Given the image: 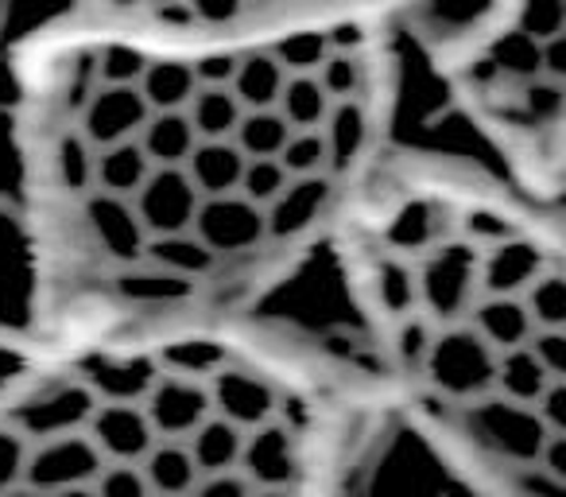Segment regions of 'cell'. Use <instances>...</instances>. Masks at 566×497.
<instances>
[{
  "label": "cell",
  "mask_w": 566,
  "mask_h": 497,
  "mask_svg": "<svg viewBox=\"0 0 566 497\" xmlns=\"http://www.w3.org/2000/svg\"><path fill=\"white\" fill-rule=\"evenodd\" d=\"M331 105L334 97L318 86L315 74H287L275 110L283 113V121L292 128H323V121L331 117Z\"/></svg>",
  "instance_id": "29"
},
{
  "label": "cell",
  "mask_w": 566,
  "mask_h": 497,
  "mask_svg": "<svg viewBox=\"0 0 566 497\" xmlns=\"http://www.w3.org/2000/svg\"><path fill=\"white\" fill-rule=\"evenodd\" d=\"M136 86L148 97L151 110H187L190 94L198 90L195 63H187V59H148Z\"/></svg>",
  "instance_id": "25"
},
{
  "label": "cell",
  "mask_w": 566,
  "mask_h": 497,
  "mask_svg": "<svg viewBox=\"0 0 566 497\" xmlns=\"http://www.w3.org/2000/svg\"><path fill=\"white\" fill-rule=\"evenodd\" d=\"M470 432L478 435L485 447H493L496 455L520 458V463H535L539 447L547 439V424L539 420V412L532 404L516 401H481L470 408Z\"/></svg>",
  "instance_id": "5"
},
{
  "label": "cell",
  "mask_w": 566,
  "mask_h": 497,
  "mask_svg": "<svg viewBox=\"0 0 566 497\" xmlns=\"http://www.w3.org/2000/svg\"><path fill=\"white\" fill-rule=\"evenodd\" d=\"M159 365L171 373H187V377H210L218 365H226V350L218 342H206V339H187V342H175L167 346L164 354H156Z\"/></svg>",
  "instance_id": "33"
},
{
  "label": "cell",
  "mask_w": 566,
  "mask_h": 497,
  "mask_svg": "<svg viewBox=\"0 0 566 497\" xmlns=\"http://www.w3.org/2000/svg\"><path fill=\"white\" fill-rule=\"evenodd\" d=\"M478 265L481 249L473 241L434 245V253L416 272V292L434 319L454 323L470 311V303L478 300Z\"/></svg>",
  "instance_id": "2"
},
{
  "label": "cell",
  "mask_w": 566,
  "mask_h": 497,
  "mask_svg": "<svg viewBox=\"0 0 566 497\" xmlns=\"http://www.w3.org/2000/svg\"><path fill=\"white\" fill-rule=\"evenodd\" d=\"M287 136H292V125L283 121V113L275 110V105H268V110H244L241 121H237V128H233V144L249 159L280 156V148L287 144Z\"/></svg>",
  "instance_id": "30"
},
{
  "label": "cell",
  "mask_w": 566,
  "mask_h": 497,
  "mask_svg": "<svg viewBox=\"0 0 566 497\" xmlns=\"http://www.w3.org/2000/svg\"><path fill=\"white\" fill-rule=\"evenodd\" d=\"M493 63L520 79H539L543 74V43L527 32H509L493 43Z\"/></svg>",
  "instance_id": "37"
},
{
  "label": "cell",
  "mask_w": 566,
  "mask_h": 497,
  "mask_svg": "<svg viewBox=\"0 0 566 497\" xmlns=\"http://www.w3.org/2000/svg\"><path fill=\"white\" fill-rule=\"evenodd\" d=\"M159 373V358H102L94 362L86 385L97 393V401H144Z\"/></svg>",
  "instance_id": "18"
},
{
  "label": "cell",
  "mask_w": 566,
  "mask_h": 497,
  "mask_svg": "<svg viewBox=\"0 0 566 497\" xmlns=\"http://www.w3.org/2000/svg\"><path fill=\"white\" fill-rule=\"evenodd\" d=\"M90 494L102 497H144L151 494L148 478H144L140 463H117V458H105L97 466V474L90 478Z\"/></svg>",
  "instance_id": "40"
},
{
  "label": "cell",
  "mask_w": 566,
  "mask_h": 497,
  "mask_svg": "<svg viewBox=\"0 0 566 497\" xmlns=\"http://www.w3.org/2000/svg\"><path fill=\"white\" fill-rule=\"evenodd\" d=\"M543 269H547V261L539 249L524 237L509 234L489 245V257H481L478 296H520Z\"/></svg>",
  "instance_id": "13"
},
{
  "label": "cell",
  "mask_w": 566,
  "mask_h": 497,
  "mask_svg": "<svg viewBox=\"0 0 566 497\" xmlns=\"http://www.w3.org/2000/svg\"><path fill=\"white\" fill-rule=\"evenodd\" d=\"M470 327L501 354L520 342H527V334L535 331L532 315H527L520 296H478L470 303Z\"/></svg>",
  "instance_id": "17"
},
{
  "label": "cell",
  "mask_w": 566,
  "mask_h": 497,
  "mask_svg": "<svg viewBox=\"0 0 566 497\" xmlns=\"http://www.w3.org/2000/svg\"><path fill=\"white\" fill-rule=\"evenodd\" d=\"M198 190L190 183V175L179 167H151L148 179L133 190V210L140 218L144 234H179L190 229L198 206Z\"/></svg>",
  "instance_id": "9"
},
{
  "label": "cell",
  "mask_w": 566,
  "mask_h": 497,
  "mask_svg": "<svg viewBox=\"0 0 566 497\" xmlns=\"http://www.w3.org/2000/svg\"><path fill=\"white\" fill-rule=\"evenodd\" d=\"M156 20L167 28H190L198 24L195 9H190V0H156Z\"/></svg>",
  "instance_id": "51"
},
{
  "label": "cell",
  "mask_w": 566,
  "mask_h": 497,
  "mask_svg": "<svg viewBox=\"0 0 566 497\" xmlns=\"http://www.w3.org/2000/svg\"><path fill=\"white\" fill-rule=\"evenodd\" d=\"M244 152L233 144V136H221V141H195L190 156L182 159V172L190 175L198 195H229L237 190L244 172Z\"/></svg>",
  "instance_id": "16"
},
{
  "label": "cell",
  "mask_w": 566,
  "mask_h": 497,
  "mask_svg": "<svg viewBox=\"0 0 566 497\" xmlns=\"http://www.w3.org/2000/svg\"><path fill=\"white\" fill-rule=\"evenodd\" d=\"M148 117H151V105H148V97L140 94L136 82H97V90L78 110L82 136H86L94 148L128 141V136L140 133V125Z\"/></svg>",
  "instance_id": "7"
},
{
  "label": "cell",
  "mask_w": 566,
  "mask_h": 497,
  "mask_svg": "<svg viewBox=\"0 0 566 497\" xmlns=\"http://www.w3.org/2000/svg\"><path fill=\"white\" fill-rule=\"evenodd\" d=\"M256 482H252V474L244 470L241 463L237 466H226V470H210V474H198L195 478V489L190 494H226V497H241V494H256Z\"/></svg>",
  "instance_id": "43"
},
{
  "label": "cell",
  "mask_w": 566,
  "mask_h": 497,
  "mask_svg": "<svg viewBox=\"0 0 566 497\" xmlns=\"http://www.w3.org/2000/svg\"><path fill=\"white\" fill-rule=\"evenodd\" d=\"M94 408H97V393L86 381H63V385L43 389L40 396L20 404V408L12 412V427H17L28 443L51 439V435L86 427Z\"/></svg>",
  "instance_id": "8"
},
{
  "label": "cell",
  "mask_w": 566,
  "mask_h": 497,
  "mask_svg": "<svg viewBox=\"0 0 566 497\" xmlns=\"http://www.w3.org/2000/svg\"><path fill=\"white\" fill-rule=\"evenodd\" d=\"M190 229H195V237L210 249L213 257L249 253V249H256V245L268 237L264 206L244 198L241 190L198 198Z\"/></svg>",
  "instance_id": "4"
},
{
  "label": "cell",
  "mask_w": 566,
  "mask_h": 497,
  "mask_svg": "<svg viewBox=\"0 0 566 497\" xmlns=\"http://www.w3.org/2000/svg\"><path fill=\"white\" fill-rule=\"evenodd\" d=\"M287 82V71L275 59L272 48L249 51V55H237V71H233V94L241 97L244 110H268V105L280 102V90Z\"/></svg>",
  "instance_id": "20"
},
{
  "label": "cell",
  "mask_w": 566,
  "mask_h": 497,
  "mask_svg": "<svg viewBox=\"0 0 566 497\" xmlns=\"http://www.w3.org/2000/svg\"><path fill=\"white\" fill-rule=\"evenodd\" d=\"M275 59L287 74H315L318 63L331 55V32H295L275 43Z\"/></svg>",
  "instance_id": "34"
},
{
  "label": "cell",
  "mask_w": 566,
  "mask_h": 497,
  "mask_svg": "<svg viewBox=\"0 0 566 497\" xmlns=\"http://www.w3.org/2000/svg\"><path fill=\"white\" fill-rule=\"evenodd\" d=\"M102 463L105 455L82 427L78 432L51 435V439H35L28 443V458H24V470H20L17 489H43V494L90 489V478H94Z\"/></svg>",
  "instance_id": "3"
},
{
  "label": "cell",
  "mask_w": 566,
  "mask_h": 497,
  "mask_svg": "<svg viewBox=\"0 0 566 497\" xmlns=\"http://www.w3.org/2000/svg\"><path fill=\"white\" fill-rule=\"evenodd\" d=\"M151 159L144 156L140 141L128 136V141H117V144H105L97 148V159H94V187L97 190H109V195H128L148 179L151 172Z\"/></svg>",
  "instance_id": "21"
},
{
  "label": "cell",
  "mask_w": 566,
  "mask_h": 497,
  "mask_svg": "<svg viewBox=\"0 0 566 497\" xmlns=\"http://www.w3.org/2000/svg\"><path fill=\"white\" fill-rule=\"evenodd\" d=\"M392 241L400 249H419V245L434 241V218H427V206H408V210L396 218Z\"/></svg>",
  "instance_id": "47"
},
{
  "label": "cell",
  "mask_w": 566,
  "mask_h": 497,
  "mask_svg": "<svg viewBox=\"0 0 566 497\" xmlns=\"http://www.w3.org/2000/svg\"><path fill=\"white\" fill-rule=\"evenodd\" d=\"M140 470L151 494H190L198 478L187 439H156L148 455L140 458Z\"/></svg>",
  "instance_id": "24"
},
{
  "label": "cell",
  "mask_w": 566,
  "mask_h": 497,
  "mask_svg": "<svg viewBox=\"0 0 566 497\" xmlns=\"http://www.w3.org/2000/svg\"><path fill=\"white\" fill-rule=\"evenodd\" d=\"M555 377V373L543 370V362L532 354V346L527 342H520V346L512 350H501L496 354V373H493V389H501L509 401L516 404H535V396L547 389V381Z\"/></svg>",
  "instance_id": "26"
},
{
  "label": "cell",
  "mask_w": 566,
  "mask_h": 497,
  "mask_svg": "<svg viewBox=\"0 0 566 497\" xmlns=\"http://www.w3.org/2000/svg\"><path fill=\"white\" fill-rule=\"evenodd\" d=\"M190 9L202 24H233L241 17L244 0H190Z\"/></svg>",
  "instance_id": "49"
},
{
  "label": "cell",
  "mask_w": 566,
  "mask_h": 497,
  "mask_svg": "<svg viewBox=\"0 0 566 497\" xmlns=\"http://www.w3.org/2000/svg\"><path fill=\"white\" fill-rule=\"evenodd\" d=\"M144 412H148L156 439H187L213 412L210 385L202 377H187V373H159L156 385L144 396Z\"/></svg>",
  "instance_id": "6"
},
{
  "label": "cell",
  "mask_w": 566,
  "mask_h": 497,
  "mask_svg": "<svg viewBox=\"0 0 566 497\" xmlns=\"http://www.w3.org/2000/svg\"><path fill=\"white\" fill-rule=\"evenodd\" d=\"M520 32H527L532 40H551L563 35V0H527L524 17H520Z\"/></svg>",
  "instance_id": "44"
},
{
  "label": "cell",
  "mask_w": 566,
  "mask_h": 497,
  "mask_svg": "<svg viewBox=\"0 0 566 497\" xmlns=\"http://www.w3.org/2000/svg\"><path fill=\"white\" fill-rule=\"evenodd\" d=\"M241 443H244V427H237L233 420H226L221 412H210V416L187 435V447H190V458H195L198 474L237 466Z\"/></svg>",
  "instance_id": "23"
},
{
  "label": "cell",
  "mask_w": 566,
  "mask_h": 497,
  "mask_svg": "<svg viewBox=\"0 0 566 497\" xmlns=\"http://www.w3.org/2000/svg\"><path fill=\"white\" fill-rule=\"evenodd\" d=\"M28 458V439L17 427H0V494L20 486V470Z\"/></svg>",
  "instance_id": "45"
},
{
  "label": "cell",
  "mask_w": 566,
  "mask_h": 497,
  "mask_svg": "<svg viewBox=\"0 0 566 497\" xmlns=\"http://www.w3.org/2000/svg\"><path fill=\"white\" fill-rule=\"evenodd\" d=\"M527 315L535 327H563L566 323V280L558 269H543L532 284L520 292Z\"/></svg>",
  "instance_id": "31"
},
{
  "label": "cell",
  "mask_w": 566,
  "mask_h": 497,
  "mask_svg": "<svg viewBox=\"0 0 566 497\" xmlns=\"http://www.w3.org/2000/svg\"><path fill=\"white\" fill-rule=\"evenodd\" d=\"M423 365L447 396L473 401V396H485L493 389L496 350L470 323H454L447 331L431 334L423 350Z\"/></svg>",
  "instance_id": "1"
},
{
  "label": "cell",
  "mask_w": 566,
  "mask_h": 497,
  "mask_svg": "<svg viewBox=\"0 0 566 497\" xmlns=\"http://www.w3.org/2000/svg\"><path fill=\"white\" fill-rule=\"evenodd\" d=\"M315 79H318V86L334 97V102H342V97H357L361 94V82H365L361 59L346 48H331V55L318 63Z\"/></svg>",
  "instance_id": "36"
},
{
  "label": "cell",
  "mask_w": 566,
  "mask_h": 497,
  "mask_svg": "<svg viewBox=\"0 0 566 497\" xmlns=\"http://www.w3.org/2000/svg\"><path fill=\"white\" fill-rule=\"evenodd\" d=\"M86 214L90 226H94V237L105 253L120 265H136L144 261V234L140 218L133 210V198L128 195H109V190H86Z\"/></svg>",
  "instance_id": "11"
},
{
  "label": "cell",
  "mask_w": 566,
  "mask_h": 497,
  "mask_svg": "<svg viewBox=\"0 0 566 497\" xmlns=\"http://www.w3.org/2000/svg\"><path fill=\"white\" fill-rule=\"evenodd\" d=\"M244 105L233 94V86H198L187 102V117L195 125L198 141H221L233 136L237 121H241Z\"/></svg>",
  "instance_id": "27"
},
{
  "label": "cell",
  "mask_w": 566,
  "mask_h": 497,
  "mask_svg": "<svg viewBox=\"0 0 566 497\" xmlns=\"http://www.w3.org/2000/svg\"><path fill=\"white\" fill-rule=\"evenodd\" d=\"M287 179H292V175H287V167H283L280 159H275V156H256V159H244V172H241L237 190H241L244 198H252L256 206H268L275 195H280Z\"/></svg>",
  "instance_id": "39"
},
{
  "label": "cell",
  "mask_w": 566,
  "mask_h": 497,
  "mask_svg": "<svg viewBox=\"0 0 566 497\" xmlns=\"http://www.w3.org/2000/svg\"><path fill=\"white\" fill-rule=\"evenodd\" d=\"M237 71V55H206L195 59V79L198 86H229Z\"/></svg>",
  "instance_id": "48"
},
{
  "label": "cell",
  "mask_w": 566,
  "mask_h": 497,
  "mask_svg": "<svg viewBox=\"0 0 566 497\" xmlns=\"http://www.w3.org/2000/svg\"><path fill=\"white\" fill-rule=\"evenodd\" d=\"M237 463L252 474L260 489H280L292 482L295 474V447H292V432L275 420L249 427L241 443V458Z\"/></svg>",
  "instance_id": "15"
},
{
  "label": "cell",
  "mask_w": 566,
  "mask_h": 497,
  "mask_svg": "<svg viewBox=\"0 0 566 497\" xmlns=\"http://www.w3.org/2000/svg\"><path fill=\"white\" fill-rule=\"evenodd\" d=\"M94 159H97V148L78 133H66L63 144H59V172H63V183L78 195L94 190Z\"/></svg>",
  "instance_id": "38"
},
{
  "label": "cell",
  "mask_w": 566,
  "mask_h": 497,
  "mask_svg": "<svg viewBox=\"0 0 566 497\" xmlns=\"http://www.w3.org/2000/svg\"><path fill=\"white\" fill-rule=\"evenodd\" d=\"M326 136L323 128H292L287 144L280 148V164L287 167V175H315L326 172Z\"/></svg>",
  "instance_id": "35"
},
{
  "label": "cell",
  "mask_w": 566,
  "mask_h": 497,
  "mask_svg": "<svg viewBox=\"0 0 566 497\" xmlns=\"http://www.w3.org/2000/svg\"><path fill=\"white\" fill-rule=\"evenodd\" d=\"M86 432L97 443V451L117 463H140L156 443L151 420L140 401H97Z\"/></svg>",
  "instance_id": "10"
},
{
  "label": "cell",
  "mask_w": 566,
  "mask_h": 497,
  "mask_svg": "<svg viewBox=\"0 0 566 497\" xmlns=\"http://www.w3.org/2000/svg\"><path fill=\"white\" fill-rule=\"evenodd\" d=\"M144 261L159 265V269L175 272V277L198 280V277H206V272H213L218 257L198 241L195 229H179V234H151L148 241H144Z\"/></svg>",
  "instance_id": "22"
},
{
  "label": "cell",
  "mask_w": 566,
  "mask_h": 497,
  "mask_svg": "<svg viewBox=\"0 0 566 497\" xmlns=\"http://www.w3.org/2000/svg\"><path fill=\"white\" fill-rule=\"evenodd\" d=\"M326 198H331V172L315 175H292L283 183V190L264 206L268 237H295L323 214Z\"/></svg>",
  "instance_id": "14"
},
{
  "label": "cell",
  "mask_w": 566,
  "mask_h": 497,
  "mask_svg": "<svg viewBox=\"0 0 566 497\" xmlns=\"http://www.w3.org/2000/svg\"><path fill=\"white\" fill-rule=\"evenodd\" d=\"M377 296H380V303H385L388 311L403 315V311H408L411 303L419 300L416 272H411L403 261H380V269H377Z\"/></svg>",
  "instance_id": "41"
},
{
  "label": "cell",
  "mask_w": 566,
  "mask_h": 497,
  "mask_svg": "<svg viewBox=\"0 0 566 497\" xmlns=\"http://www.w3.org/2000/svg\"><path fill=\"white\" fill-rule=\"evenodd\" d=\"M527 346H532V354L543 362V370L555 373V377H563V370H566V334H563V327H535V331L527 334Z\"/></svg>",
  "instance_id": "46"
},
{
  "label": "cell",
  "mask_w": 566,
  "mask_h": 497,
  "mask_svg": "<svg viewBox=\"0 0 566 497\" xmlns=\"http://www.w3.org/2000/svg\"><path fill=\"white\" fill-rule=\"evenodd\" d=\"M210 401L213 412H221L226 420H233L237 427H256L264 420H272L275 412V389L264 377L249 370H233V365H218L210 373Z\"/></svg>",
  "instance_id": "12"
},
{
  "label": "cell",
  "mask_w": 566,
  "mask_h": 497,
  "mask_svg": "<svg viewBox=\"0 0 566 497\" xmlns=\"http://www.w3.org/2000/svg\"><path fill=\"white\" fill-rule=\"evenodd\" d=\"M94 63H97V82H140V71L148 59L133 48L109 43V48L94 51Z\"/></svg>",
  "instance_id": "42"
},
{
  "label": "cell",
  "mask_w": 566,
  "mask_h": 497,
  "mask_svg": "<svg viewBox=\"0 0 566 497\" xmlns=\"http://www.w3.org/2000/svg\"><path fill=\"white\" fill-rule=\"evenodd\" d=\"M365 133H369V117H365L361 102L357 97H342L331 105V117L323 121V136H326V172H342L349 159L361 152Z\"/></svg>",
  "instance_id": "28"
},
{
  "label": "cell",
  "mask_w": 566,
  "mask_h": 497,
  "mask_svg": "<svg viewBox=\"0 0 566 497\" xmlns=\"http://www.w3.org/2000/svg\"><path fill=\"white\" fill-rule=\"evenodd\" d=\"M558 102H563V94H558V79H547L539 90H532V97H527V105H532L535 113H547V117H555L558 113Z\"/></svg>",
  "instance_id": "52"
},
{
  "label": "cell",
  "mask_w": 566,
  "mask_h": 497,
  "mask_svg": "<svg viewBox=\"0 0 566 497\" xmlns=\"http://www.w3.org/2000/svg\"><path fill=\"white\" fill-rule=\"evenodd\" d=\"M190 284H195V280L175 277V272L151 265V269H144V272H128V277L120 280V292L133 303H179L190 296Z\"/></svg>",
  "instance_id": "32"
},
{
  "label": "cell",
  "mask_w": 566,
  "mask_h": 497,
  "mask_svg": "<svg viewBox=\"0 0 566 497\" xmlns=\"http://www.w3.org/2000/svg\"><path fill=\"white\" fill-rule=\"evenodd\" d=\"M470 237H473V245H493V241H501V237H509L512 234V226L504 218H489V214H478V218H470Z\"/></svg>",
  "instance_id": "50"
},
{
  "label": "cell",
  "mask_w": 566,
  "mask_h": 497,
  "mask_svg": "<svg viewBox=\"0 0 566 497\" xmlns=\"http://www.w3.org/2000/svg\"><path fill=\"white\" fill-rule=\"evenodd\" d=\"M136 141H140L144 156L156 167H179L195 148L198 133L190 125L187 110H151V117L140 125Z\"/></svg>",
  "instance_id": "19"
}]
</instances>
